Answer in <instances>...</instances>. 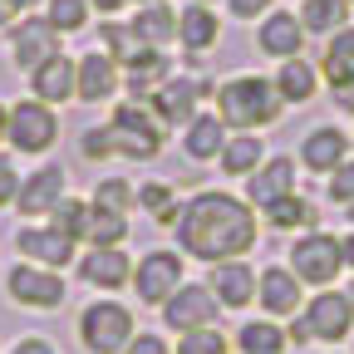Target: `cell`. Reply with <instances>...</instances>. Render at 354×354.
<instances>
[{
  "label": "cell",
  "instance_id": "obj_1",
  "mask_svg": "<svg viewBox=\"0 0 354 354\" xmlns=\"http://www.w3.org/2000/svg\"><path fill=\"white\" fill-rule=\"evenodd\" d=\"M177 241L197 261H236L256 246V216L227 192H197L177 212Z\"/></svg>",
  "mask_w": 354,
  "mask_h": 354
},
{
  "label": "cell",
  "instance_id": "obj_2",
  "mask_svg": "<svg viewBox=\"0 0 354 354\" xmlns=\"http://www.w3.org/2000/svg\"><path fill=\"white\" fill-rule=\"evenodd\" d=\"M281 94H276V84L271 79H232V84H221L216 88V109H221V123H232V128H261V123H276L281 118Z\"/></svg>",
  "mask_w": 354,
  "mask_h": 354
},
{
  "label": "cell",
  "instance_id": "obj_3",
  "mask_svg": "<svg viewBox=\"0 0 354 354\" xmlns=\"http://www.w3.org/2000/svg\"><path fill=\"white\" fill-rule=\"evenodd\" d=\"M79 335H84V344L94 349V354H118L133 339V315H128L123 305H113V300H99V305L84 310Z\"/></svg>",
  "mask_w": 354,
  "mask_h": 354
},
{
  "label": "cell",
  "instance_id": "obj_4",
  "mask_svg": "<svg viewBox=\"0 0 354 354\" xmlns=\"http://www.w3.org/2000/svg\"><path fill=\"white\" fill-rule=\"evenodd\" d=\"M290 271L295 281H310V286H325L344 271V256H339V236L330 232H310L305 241H295L290 251Z\"/></svg>",
  "mask_w": 354,
  "mask_h": 354
},
{
  "label": "cell",
  "instance_id": "obj_5",
  "mask_svg": "<svg viewBox=\"0 0 354 354\" xmlns=\"http://www.w3.org/2000/svg\"><path fill=\"white\" fill-rule=\"evenodd\" d=\"M109 133H113V153H128V158H153L162 148V123L138 104H123L113 113Z\"/></svg>",
  "mask_w": 354,
  "mask_h": 354
},
{
  "label": "cell",
  "instance_id": "obj_6",
  "mask_svg": "<svg viewBox=\"0 0 354 354\" xmlns=\"http://www.w3.org/2000/svg\"><path fill=\"white\" fill-rule=\"evenodd\" d=\"M55 133H59V123H55V113L44 109L39 99H35V104L25 99V104L10 109V133H6V138H10L20 153H44V148L55 143Z\"/></svg>",
  "mask_w": 354,
  "mask_h": 354
},
{
  "label": "cell",
  "instance_id": "obj_7",
  "mask_svg": "<svg viewBox=\"0 0 354 354\" xmlns=\"http://www.w3.org/2000/svg\"><path fill=\"white\" fill-rule=\"evenodd\" d=\"M162 320L172 325V330H207L212 320H216V295L212 290H202V286H177L167 300H162Z\"/></svg>",
  "mask_w": 354,
  "mask_h": 354
},
{
  "label": "cell",
  "instance_id": "obj_8",
  "mask_svg": "<svg viewBox=\"0 0 354 354\" xmlns=\"http://www.w3.org/2000/svg\"><path fill=\"white\" fill-rule=\"evenodd\" d=\"M133 286H138V300H143V305H162L177 286H183V261H177L172 251H153V256L138 261Z\"/></svg>",
  "mask_w": 354,
  "mask_h": 354
},
{
  "label": "cell",
  "instance_id": "obj_9",
  "mask_svg": "<svg viewBox=\"0 0 354 354\" xmlns=\"http://www.w3.org/2000/svg\"><path fill=\"white\" fill-rule=\"evenodd\" d=\"M349 325H354V305H349V295L320 290L315 300H310V310H305V335H315V339H344Z\"/></svg>",
  "mask_w": 354,
  "mask_h": 354
},
{
  "label": "cell",
  "instance_id": "obj_10",
  "mask_svg": "<svg viewBox=\"0 0 354 354\" xmlns=\"http://www.w3.org/2000/svg\"><path fill=\"white\" fill-rule=\"evenodd\" d=\"M10 295L20 305H35V310H55L64 300V281L55 271H39V266H15L10 271Z\"/></svg>",
  "mask_w": 354,
  "mask_h": 354
},
{
  "label": "cell",
  "instance_id": "obj_11",
  "mask_svg": "<svg viewBox=\"0 0 354 354\" xmlns=\"http://www.w3.org/2000/svg\"><path fill=\"white\" fill-rule=\"evenodd\" d=\"M59 55V30L50 25V20H25V25H15V64L20 69H39L44 59H55Z\"/></svg>",
  "mask_w": 354,
  "mask_h": 354
},
{
  "label": "cell",
  "instance_id": "obj_12",
  "mask_svg": "<svg viewBox=\"0 0 354 354\" xmlns=\"http://www.w3.org/2000/svg\"><path fill=\"white\" fill-rule=\"evenodd\" d=\"M202 94H207V84H197V79H162L153 94V109L162 123H192V104Z\"/></svg>",
  "mask_w": 354,
  "mask_h": 354
},
{
  "label": "cell",
  "instance_id": "obj_13",
  "mask_svg": "<svg viewBox=\"0 0 354 354\" xmlns=\"http://www.w3.org/2000/svg\"><path fill=\"white\" fill-rule=\"evenodd\" d=\"M79 276H84L88 286H99V290H118V286L133 276V266H128V256H123L118 246H94V251L79 261Z\"/></svg>",
  "mask_w": 354,
  "mask_h": 354
},
{
  "label": "cell",
  "instance_id": "obj_14",
  "mask_svg": "<svg viewBox=\"0 0 354 354\" xmlns=\"http://www.w3.org/2000/svg\"><path fill=\"white\" fill-rule=\"evenodd\" d=\"M59 197H64V172H59V167H39L30 183H20L15 207H20L25 216H39V212H55Z\"/></svg>",
  "mask_w": 354,
  "mask_h": 354
},
{
  "label": "cell",
  "instance_id": "obj_15",
  "mask_svg": "<svg viewBox=\"0 0 354 354\" xmlns=\"http://www.w3.org/2000/svg\"><path fill=\"white\" fill-rule=\"evenodd\" d=\"M212 295H216V305H232V310L251 305V300H256V276H251V266H241V261H216V271H212Z\"/></svg>",
  "mask_w": 354,
  "mask_h": 354
},
{
  "label": "cell",
  "instance_id": "obj_16",
  "mask_svg": "<svg viewBox=\"0 0 354 354\" xmlns=\"http://www.w3.org/2000/svg\"><path fill=\"white\" fill-rule=\"evenodd\" d=\"M300 158H305L310 172H335V167L349 158V138H344L339 128H315V133H305Z\"/></svg>",
  "mask_w": 354,
  "mask_h": 354
},
{
  "label": "cell",
  "instance_id": "obj_17",
  "mask_svg": "<svg viewBox=\"0 0 354 354\" xmlns=\"http://www.w3.org/2000/svg\"><path fill=\"white\" fill-rule=\"evenodd\" d=\"M290 187H295V162L290 158H271L266 167L251 172V202L256 207H271V202L290 197Z\"/></svg>",
  "mask_w": 354,
  "mask_h": 354
},
{
  "label": "cell",
  "instance_id": "obj_18",
  "mask_svg": "<svg viewBox=\"0 0 354 354\" xmlns=\"http://www.w3.org/2000/svg\"><path fill=\"white\" fill-rule=\"evenodd\" d=\"M74 88H79V64H69L64 55L44 59V64L35 69V94H39V104H64Z\"/></svg>",
  "mask_w": 354,
  "mask_h": 354
},
{
  "label": "cell",
  "instance_id": "obj_19",
  "mask_svg": "<svg viewBox=\"0 0 354 354\" xmlns=\"http://www.w3.org/2000/svg\"><path fill=\"white\" fill-rule=\"evenodd\" d=\"M256 44H261L266 55H276V59H295L300 44H305V25L281 10V15H271V20L261 25V39H256Z\"/></svg>",
  "mask_w": 354,
  "mask_h": 354
},
{
  "label": "cell",
  "instance_id": "obj_20",
  "mask_svg": "<svg viewBox=\"0 0 354 354\" xmlns=\"http://www.w3.org/2000/svg\"><path fill=\"white\" fill-rule=\"evenodd\" d=\"M20 251H25L30 261H39V266H69L74 241L59 236L55 227H25V232H20Z\"/></svg>",
  "mask_w": 354,
  "mask_h": 354
},
{
  "label": "cell",
  "instance_id": "obj_21",
  "mask_svg": "<svg viewBox=\"0 0 354 354\" xmlns=\"http://www.w3.org/2000/svg\"><path fill=\"white\" fill-rule=\"evenodd\" d=\"M256 295H261V305L271 310V315H290V310L300 305V281H295V271L271 266L266 276H256Z\"/></svg>",
  "mask_w": 354,
  "mask_h": 354
},
{
  "label": "cell",
  "instance_id": "obj_22",
  "mask_svg": "<svg viewBox=\"0 0 354 354\" xmlns=\"http://www.w3.org/2000/svg\"><path fill=\"white\" fill-rule=\"evenodd\" d=\"M113 84H118V64H113L109 55H88V59L79 64V88H74V94L88 99V104H99V99L113 94Z\"/></svg>",
  "mask_w": 354,
  "mask_h": 354
},
{
  "label": "cell",
  "instance_id": "obj_23",
  "mask_svg": "<svg viewBox=\"0 0 354 354\" xmlns=\"http://www.w3.org/2000/svg\"><path fill=\"white\" fill-rule=\"evenodd\" d=\"M177 35H183V44L192 55H202V50L216 44V15L207 6H187L183 15H177Z\"/></svg>",
  "mask_w": 354,
  "mask_h": 354
},
{
  "label": "cell",
  "instance_id": "obj_24",
  "mask_svg": "<svg viewBox=\"0 0 354 354\" xmlns=\"http://www.w3.org/2000/svg\"><path fill=\"white\" fill-rule=\"evenodd\" d=\"M320 74H325L335 88L354 79V30H349V25L330 35V50H325V69H320Z\"/></svg>",
  "mask_w": 354,
  "mask_h": 354
},
{
  "label": "cell",
  "instance_id": "obj_25",
  "mask_svg": "<svg viewBox=\"0 0 354 354\" xmlns=\"http://www.w3.org/2000/svg\"><path fill=\"white\" fill-rule=\"evenodd\" d=\"M349 20V0H305V10H300V25L310 35H335L344 30Z\"/></svg>",
  "mask_w": 354,
  "mask_h": 354
},
{
  "label": "cell",
  "instance_id": "obj_26",
  "mask_svg": "<svg viewBox=\"0 0 354 354\" xmlns=\"http://www.w3.org/2000/svg\"><path fill=\"white\" fill-rule=\"evenodd\" d=\"M271 84H276V94H281L286 104H305L310 94H315V69H310L305 59H286Z\"/></svg>",
  "mask_w": 354,
  "mask_h": 354
},
{
  "label": "cell",
  "instance_id": "obj_27",
  "mask_svg": "<svg viewBox=\"0 0 354 354\" xmlns=\"http://www.w3.org/2000/svg\"><path fill=\"white\" fill-rule=\"evenodd\" d=\"M133 35H138L143 44H153V50H158V44H167V39L177 35V15L162 6V0H158V6H143V15L133 20Z\"/></svg>",
  "mask_w": 354,
  "mask_h": 354
},
{
  "label": "cell",
  "instance_id": "obj_28",
  "mask_svg": "<svg viewBox=\"0 0 354 354\" xmlns=\"http://www.w3.org/2000/svg\"><path fill=\"white\" fill-rule=\"evenodd\" d=\"M128 69V88H133V99H143L148 88H158L162 79H167V59L158 55V50H143L133 64H123Z\"/></svg>",
  "mask_w": 354,
  "mask_h": 354
},
{
  "label": "cell",
  "instance_id": "obj_29",
  "mask_svg": "<svg viewBox=\"0 0 354 354\" xmlns=\"http://www.w3.org/2000/svg\"><path fill=\"white\" fill-rule=\"evenodd\" d=\"M216 158H221V167H227L232 177H241V172H256L266 153H261V143L251 138V133H241V138H232V143H221V153H216Z\"/></svg>",
  "mask_w": 354,
  "mask_h": 354
},
{
  "label": "cell",
  "instance_id": "obj_30",
  "mask_svg": "<svg viewBox=\"0 0 354 354\" xmlns=\"http://www.w3.org/2000/svg\"><path fill=\"white\" fill-rule=\"evenodd\" d=\"M123 236H128V221H123V212L88 207V232H84V241H94V246H118Z\"/></svg>",
  "mask_w": 354,
  "mask_h": 354
},
{
  "label": "cell",
  "instance_id": "obj_31",
  "mask_svg": "<svg viewBox=\"0 0 354 354\" xmlns=\"http://www.w3.org/2000/svg\"><path fill=\"white\" fill-rule=\"evenodd\" d=\"M266 221H271L276 232H290V227H310V221H315V207H310L305 197H281V202H271L266 207Z\"/></svg>",
  "mask_w": 354,
  "mask_h": 354
},
{
  "label": "cell",
  "instance_id": "obj_32",
  "mask_svg": "<svg viewBox=\"0 0 354 354\" xmlns=\"http://www.w3.org/2000/svg\"><path fill=\"white\" fill-rule=\"evenodd\" d=\"M221 143H227V138H221V118H192L187 123V153L192 158H216L221 153Z\"/></svg>",
  "mask_w": 354,
  "mask_h": 354
},
{
  "label": "cell",
  "instance_id": "obj_33",
  "mask_svg": "<svg viewBox=\"0 0 354 354\" xmlns=\"http://www.w3.org/2000/svg\"><path fill=\"white\" fill-rule=\"evenodd\" d=\"M241 349L246 354H286V335L271 320H251V325H241Z\"/></svg>",
  "mask_w": 354,
  "mask_h": 354
},
{
  "label": "cell",
  "instance_id": "obj_34",
  "mask_svg": "<svg viewBox=\"0 0 354 354\" xmlns=\"http://www.w3.org/2000/svg\"><path fill=\"white\" fill-rule=\"evenodd\" d=\"M104 39H109V50H113L109 59H123V64H133L143 50H153V44H143L138 35H133V25H113V20L104 25Z\"/></svg>",
  "mask_w": 354,
  "mask_h": 354
},
{
  "label": "cell",
  "instance_id": "obj_35",
  "mask_svg": "<svg viewBox=\"0 0 354 354\" xmlns=\"http://www.w3.org/2000/svg\"><path fill=\"white\" fill-rule=\"evenodd\" d=\"M55 232L59 236H69V241H84V232H88V207L84 202H64L59 197V207H55Z\"/></svg>",
  "mask_w": 354,
  "mask_h": 354
},
{
  "label": "cell",
  "instance_id": "obj_36",
  "mask_svg": "<svg viewBox=\"0 0 354 354\" xmlns=\"http://www.w3.org/2000/svg\"><path fill=\"white\" fill-rule=\"evenodd\" d=\"M138 202H143L158 221H177V212H183V207L172 202V187H162V183H148V187L138 192Z\"/></svg>",
  "mask_w": 354,
  "mask_h": 354
},
{
  "label": "cell",
  "instance_id": "obj_37",
  "mask_svg": "<svg viewBox=\"0 0 354 354\" xmlns=\"http://www.w3.org/2000/svg\"><path fill=\"white\" fill-rule=\"evenodd\" d=\"M84 15H88V6L84 0H50V25L64 35V30H84Z\"/></svg>",
  "mask_w": 354,
  "mask_h": 354
},
{
  "label": "cell",
  "instance_id": "obj_38",
  "mask_svg": "<svg viewBox=\"0 0 354 354\" xmlns=\"http://www.w3.org/2000/svg\"><path fill=\"white\" fill-rule=\"evenodd\" d=\"M177 354H227V339H221L212 325L207 330H187L183 344H177Z\"/></svg>",
  "mask_w": 354,
  "mask_h": 354
},
{
  "label": "cell",
  "instance_id": "obj_39",
  "mask_svg": "<svg viewBox=\"0 0 354 354\" xmlns=\"http://www.w3.org/2000/svg\"><path fill=\"white\" fill-rule=\"evenodd\" d=\"M128 183H118V177H109V183H99V192H94V207H104V212H128Z\"/></svg>",
  "mask_w": 354,
  "mask_h": 354
},
{
  "label": "cell",
  "instance_id": "obj_40",
  "mask_svg": "<svg viewBox=\"0 0 354 354\" xmlns=\"http://www.w3.org/2000/svg\"><path fill=\"white\" fill-rule=\"evenodd\" d=\"M330 197H335V202H354V162H349V158L330 172Z\"/></svg>",
  "mask_w": 354,
  "mask_h": 354
},
{
  "label": "cell",
  "instance_id": "obj_41",
  "mask_svg": "<svg viewBox=\"0 0 354 354\" xmlns=\"http://www.w3.org/2000/svg\"><path fill=\"white\" fill-rule=\"evenodd\" d=\"M84 153H88V158H109V153H113V133H109V128L84 133Z\"/></svg>",
  "mask_w": 354,
  "mask_h": 354
},
{
  "label": "cell",
  "instance_id": "obj_42",
  "mask_svg": "<svg viewBox=\"0 0 354 354\" xmlns=\"http://www.w3.org/2000/svg\"><path fill=\"white\" fill-rule=\"evenodd\" d=\"M15 192H20V183H15V167H10L6 158H0V207H6V202H15Z\"/></svg>",
  "mask_w": 354,
  "mask_h": 354
},
{
  "label": "cell",
  "instance_id": "obj_43",
  "mask_svg": "<svg viewBox=\"0 0 354 354\" xmlns=\"http://www.w3.org/2000/svg\"><path fill=\"white\" fill-rule=\"evenodd\" d=\"M128 354H167V344L158 335H138V339H128Z\"/></svg>",
  "mask_w": 354,
  "mask_h": 354
},
{
  "label": "cell",
  "instance_id": "obj_44",
  "mask_svg": "<svg viewBox=\"0 0 354 354\" xmlns=\"http://www.w3.org/2000/svg\"><path fill=\"white\" fill-rule=\"evenodd\" d=\"M227 6H232V15L251 20V15H261V10H271V0H227Z\"/></svg>",
  "mask_w": 354,
  "mask_h": 354
},
{
  "label": "cell",
  "instance_id": "obj_45",
  "mask_svg": "<svg viewBox=\"0 0 354 354\" xmlns=\"http://www.w3.org/2000/svg\"><path fill=\"white\" fill-rule=\"evenodd\" d=\"M10 354H55V344H50V339H20Z\"/></svg>",
  "mask_w": 354,
  "mask_h": 354
},
{
  "label": "cell",
  "instance_id": "obj_46",
  "mask_svg": "<svg viewBox=\"0 0 354 354\" xmlns=\"http://www.w3.org/2000/svg\"><path fill=\"white\" fill-rule=\"evenodd\" d=\"M335 104H339V109H344V113H354V79H349V84H339V88H335Z\"/></svg>",
  "mask_w": 354,
  "mask_h": 354
},
{
  "label": "cell",
  "instance_id": "obj_47",
  "mask_svg": "<svg viewBox=\"0 0 354 354\" xmlns=\"http://www.w3.org/2000/svg\"><path fill=\"white\" fill-rule=\"evenodd\" d=\"M20 15V6H15V0H0V25H10Z\"/></svg>",
  "mask_w": 354,
  "mask_h": 354
},
{
  "label": "cell",
  "instance_id": "obj_48",
  "mask_svg": "<svg viewBox=\"0 0 354 354\" xmlns=\"http://www.w3.org/2000/svg\"><path fill=\"white\" fill-rule=\"evenodd\" d=\"M339 256H344V266H354V236H344V241H339Z\"/></svg>",
  "mask_w": 354,
  "mask_h": 354
},
{
  "label": "cell",
  "instance_id": "obj_49",
  "mask_svg": "<svg viewBox=\"0 0 354 354\" xmlns=\"http://www.w3.org/2000/svg\"><path fill=\"white\" fill-rule=\"evenodd\" d=\"M94 6H99V10H104V15H113V10H118V6H123V0H94Z\"/></svg>",
  "mask_w": 354,
  "mask_h": 354
},
{
  "label": "cell",
  "instance_id": "obj_50",
  "mask_svg": "<svg viewBox=\"0 0 354 354\" xmlns=\"http://www.w3.org/2000/svg\"><path fill=\"white\" fill-rule=\"evenodd\" d=\"M10 133V109H0V138Z\"/></svg>",
  "mask_w": 354,
  "mask_h": 354
},
{
  "label": "cell",
  "instance_id": "obj_51",
  "mask_svg": "<svg viewBox=\"0 0 354 354\" xmlns=\"http://www.w3.org/2000/svg\"><path fill=\"white\" fill-rule=\"evenodd\" d=\"M15 6H20V10H25V6H35V0H15Z\"/></svg>",
  "mask_w": 354,
  "mask_h": 354
},
{
  "label": "cell",
  "instance_id": "obj_52",
  "mask_svg": "<svg viewBox=\"0 0 354 354\" xmlns=\"http://www.w3.org/2000/svg\"><path fill=\"white\" fill-rule=\"evenodd\" d=\"M138 6H158V0H138Z\"/></svg>",
  "mask_w": 354,
  "mask_h": 354
},
{
  "label": "cell",
  "instance_id": "obj_53",
  "mask_svg": "<svg viewBox=\"0 0 354 354\" xmlns=\"http://www.w3.org/2000/svg\"><path fill=\"white\" fill-rule=\"evenodd\" d=\"M349 305H354V286H349Z\"/></svg>",
  "mask_w": 354,
  "mask_h": 354
},
{
  "label": "cell",
  "instance_id": "obj_54",
  "mask_svg": "<svg viewBox=\"0 0 354 354\" xmlns=\"http://www.w3.org/2000/svg\"><path fill=\"white\" fill-rule=\"evenodd\" d=\"M197 6H207V0H197Z\"/></svg>",
  "mask_w": 354,
  "mask_h": 354
},
{
  "label": "cell",
  "instance_id": "obj_55",
  "mask_svg": "<svg viewBox=\"0 0 354 354\" xmlns=\"http://www.w3.org/2000/svg\"><path fill=\"white\" fill-rule=\"evenodd\" d=\"M349 216H354V207H349Z\"/></svg>",
  "mask_w": 354,
  "mask_h": 354
}]
</instances>
